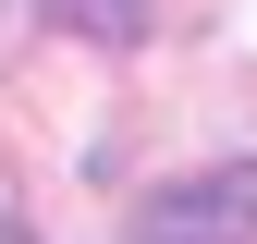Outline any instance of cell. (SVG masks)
Listing matches in <instances>:
<instances>
[{
  "label": "cell",
  "instance_id": "1",
  "mask_svg": "<svg viewBox=\"0 0 257 244\" xmlns=\"http://www.w3.org/2000/svg\"><path fill=\"white\" fill-rule=\"evenodd\" d=\"M135 232L147 244H233V232H257V159H220V171L159 183V196L135 208Z\"/></svg>",
  "mask_w": 257,
  "mask_h": 244
},
{
  "label": "cell",
  "instance_id": "2",
  "mask_svg": "<svg viewBox=\"0 0 257 244\" xmlns=\"http://www.w3.org/2000/svg\"><path fill=\"white\" fill-rule=\"evenodd\" d=\"M61 37H98V49H135L147 37V0H37Z\"/></svg>",
  "mask_w": 257,
  "mask_h": 244
}]
</instances>
